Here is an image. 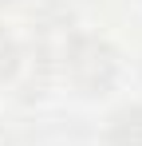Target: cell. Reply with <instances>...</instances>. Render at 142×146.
<instances>
[{
	"label": "cell",
	"mask_w": 142,
	"mask_h": 146,
	"mask_svg": "<svg viewBox=\"0 0 142 146\" xmlns=\"http://www.w3.org/2000/svg\"><path fill=\"white\" fill-rule=\"evenodd\" d=\"M51 71H55V59L44 44H20V59L8 75V87H16L24 99H40L51 83Z\"/></svg>",
	"instance_id": "2"
},
{
	"label": "cell",
	"mask_w": 142,
	"mask_h": 146,
	"mask_svg": "<svg viewBox=\"0 0 142 146\" xmlns=\"http://www.w3.org/2000/svg\"><path fill=\"white\" fill-rule=\"evenodd\" d=\"M16 59H20V40L0 24V83H8V75H12V67H16Z\"/></svg>",
	"instance_id": "4"
},
{
	"label": "cell",
	"mask_w": 142,
	"mask_h": 146,
	"mask_svg": "<svg viewBox=\"0 0 142 146\" xmlns=\"http://www.w3.org/2000/svg\"><path fill=\"white\" fill-rule=\"evenodd\" d=\"M55 67L75 95L103 99L122 79V51L99 32H71L63 40V51L55 55Z\"/></svg>",
	"instance_id": "1"
},
{
	"label": "cell",
	"mask_w": 142,
	"mask_h": 146,
	"mask_svg": "<svg viewBox=\"0 0 142 146\" xmlns=\"http://www.w3.org/2000/svg\"><path fill=\"white\" fill-rule=\"evenodd\" d=\"M0 4H12V0H0Z\"/></svg>",
	"instance_id": "5"
},
{
	"label": "cell",
	"mask_w": 142,
	"mask_h": 146,
	"mask_svg": "<svg viewBox=\"0 0 142 146\" xmlns=\"http://www.w3.org/2000/svg\"><path fill=\"white\" fill-rule=\"evenodd\" d=\"M103 146H142V103H126L111 111L103 126Z\"/></svg>",
	"instance_id": "3"
}]
</instances>
